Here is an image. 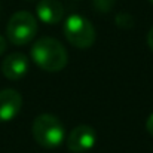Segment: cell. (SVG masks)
<instances>
[{
    "mask_svg": "<svg viewBox=\"0 0 153 153\" xmlns=\"http://www.w3.org/2000/svg\"><path fill=\"white\" fill-rule=\"evenodd\" d=\"M33 61L46 71H59L67 65L68 56L65 48L52 37L39 39L31 48Z\"/></svg>",
    "mask_w": 153,
    "mask_h": 153,
    "instance_id": "obj_1",
    "label": "cell"
},
{
    "mask_svg": "<svg viewBox=\"0 0 153 153\" xmlns=\"http://www.w3.org/2000/svg\"><path fill=\"white\" fill-rule=\"evenodd\" d=\"M31 132L36 143L46 149L58 147L65 137L64 126L59 119L49 113H42L33 120Z\"/></svg>",
    "mask_w": 153,
    "mask_h": 153,
    "instance_id": "obj_2",
    "label": "cell"
},
{
    "mask_svg": "<svg viewBox=\"0 0 153 153\" xmlns=\"http://www.w3.org/2000/svg\"><path fill=\"white\" fill-rule=\"evenodd\" d=\"M36 33H37V21L27 10H19L13 13L6 27V34L9 42L16 46L30 43L36 36Z\"/></svg>",
    "mask_w": 153,
    "mask_h": 153,
    "instance_id": "obj_3",
    "label": "cell"
},
{
    "mask_svg": "<svg viewBox=\"0 0 153 153\" xmlns=\"http://www.w3.org/2000/svg\"><path fill=\"white\" fill-rule=\"evenodd\" d=\"M65 39L80 49H86L95 42V28L94 25L82 15H70L64 22Z\"/></svg>",
    "mask_w": 153,
    "mask_h": 153,
    "instance_id": "obj_4",
    "label": "cell"
},
{
    "mask_svg": "<svg viewBox=\"0 0 153 153\" xmlns=\"http://www.w3.org/2000/svg\"><path fill=\"white\" fill-rule=\"evenodd\" d=\"M95 140H97V135L92 126L79 125L70 131L67 137V147L73 153H85L94 147Z\"/></svg>",
    "mask_w": 153,
    "mask_h": 153,
    "instance_id": "obj_5",
    "label": "cell"
},
{
    "mask_svg": "<svg viewBox=\"0 0 153 153\" xmlns=\"http://www.w3.org/2000/svg\"><path fill=\"white\" fill-rule=\"evenodd\" d=\"M22 97L15 89L0 91V122L12 120L21 110Z\"/></svg>",
    "mask_w": 153,
    "mask_h": 153,
    "instance_id": "obj_6",
    "label": "cell"
},
{
    "mask_svg": "<svg viewBox=\"0 0 153 153\" xmlns=\"http://www.w3.org/2000/svg\"><path fill=\"white\" fill-rule=\"evenodd\" d=\"M28 70V58L24 53L15 52L7 55L1 62V71L9 80H19Z\"/></svg>",
    "mask_w": 153,
    "mask_h": 153,
    "instance_id": "obj_7",
    "label": "cell"
},
{
    "mask_svg": "<svg viewBox=\"0 0 153 153\" xmlns=\"http://www.w3.org/2000/svg\"><path fill=\"white\" fill-rule=\"evenodd\" d=\"M36 12L39 19L45 24H56L64 16V6L59 0H40Z\"/></svg>",
    "mask_w": 153,
    "mask_h": 153,
    "instance_id": "obj_8",
    "label": "cell"
},
{
    "mask_svg": "<svg viewBox=\"0 0 153 153\" xmlns=\"http://www.w3.org/2000/svg\"><path fill=\"white\" fill-rule=\"evenodd\" d=\"M116 25L120 27V28H132L134 18L129 13H119L116 16Z\"/></svg>",
    "mask_w": 153,
    "mask_h": 153,
    "instance_id": "obj_9",
    "label": "cell"
},
{
    "mask_svg": "<svg viewBox=\"0 0 153 153\" xmlns=\"http://www.w3.org/2000/svg\"><path fill=\"white\" fill-rule=\"evenodd\" d=\"M92 4L94 7L98 10V12H110L114 6V0H92Z\"/></svg>",
    "mask_w": 153,
    "mask_h": 153,
    "instance_id": "obj_10",
    "label": "cell"
},
{
    "mask_svg": "<svg viewBox=\"0 0 153 153\" xmlns=\"http://www.w3.org/2000/svg\"><path fill=\"white\" fill-rule=\"evenodd\" d=\"M146 129H147V132L150 134L153 137V113L147 117V122H146Z\"/></svg>",
    "mask_w": 153,
    "mask_h": 153,
    "instance_id": "obj_11",
    "label": "cell"
},
{
    "mask_svg": "<svg viewBox=\"0 0 153 153\" xmlns=\"http://www.w3.org/2000/svg\"><path fill=\"white\" fill-rule=\"evenodd\" d=\"M147 45L150 46V49L153 51V27L150 28V31H149V34H147Z\"/></svg>",
    "mask_w": 153,
    "mask_h": 153,
    "instance_id": "obj_12",
    "label": "cell"
},
{
    "mask_svg": "<svg viewBox=\"0 0 153 153\" xmlns=\"http://www.w3.org/2000/svg\"><path fill=\"white\" fill-rule=\"evenodd\" d=\"M6 46H7V45H6V39H4L3 36H0V55L6 51Z\"/></svg>",
    "mask_w": 153,
    "mask_h": 153,
    "instance_id": "obj_13",
    "label": "cell"
},
{
    "mask_svg": "<svg viewBox=\"0 0 153 153\" xmlns=\"http://www.w3.org/2000/svg\"><path fill=\"white\" fill-rule=\"evenodd\" d=\"M149 1H150V3H152V4H153V0H149Z\"/></svg>",
    "mask_w": 153,
    "mask_h": 153,
    "instance_id": "obj_14",
    "label": "cell"
}]
</instances>
